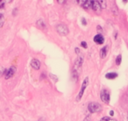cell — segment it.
<instances>
[{
  "label": "cell",
  "mask_w": 128,
  "mask_h": 121,
  "mask_svg": "<svg viewBox=\"0 0 128 121\" xmlns=\"http://www.w3.org/2000/svg\"><path fill=\"white\" fill-rule=\"evenodd\" d=\"M88 110H90V113H97L99 112L102 110V105L99 104L98 103H90L89 105H88Z\"/></svg>",
  "instance_id": "1"
},
{
  "label": "cell",
  "mask_w": 128,
  "mask_h": 121,
  "mask_svg": "<svg viewBox=\"0 0 128 121\" xmlns=\"http://www.w3.org/2000/svg\"><path fill=\"white\" fill-rule=\"evenodd\" d=\"M88 84H89V78H85V80H83V82H82V88H81V90H80L79 94H78V96H76V101L77 102H79L80 100L82 99V96H83V93H84L85 89L87 88Z\"/></svg>",
  "instance_id": "2"
},
{
  "label": "cell",
  "mask_w": 128,
  "mask_h": 121,
  "mask_svg": "<svg viewBox=\"0 0 128 121\" xmlns=\"http://www.w3.org/2000/svg\"><path fill=\"white\" fill-rule=\"evenodd\" d=\"M100 98L104 103L108 104V103H110V99H111L110 92L107 90V89H103V90L100 92Z\"/></svg>",
  "instance_id": "3"
},
{
  "label": "cell",
  "mask_w": 128,
  "mask_h": 121,
  "mask_svg": "<svg viewBox=\"0 0 128 121\" xmlns=\"http://www.w3.org/2000/svg\"><path fill=\"white\" fill-rule=\"evenodd\" d=\"M56 30L61 36H67L68 34V28L64 24H60L56 27Z\"/></svg>",
  "instance_id": "4"
},
{
  "label": "cell",
  "mask_w": 128,
  "mask_h": 121,
  "mask_svg": "<svg viewBox=\"0 0 128 121\" xmlns=\"http://www.w3.org/2000/svg\"><path fill=\"white\" fill-rule=\"evenodd\" d=\"M15 73H16V67H15V66H11L9 69L5 70L4 75H5V78L6 80H8V79L11 78L15 74Z\"/></svg>",
  "instance_id": "5"
},
{
  "label": "cell",
  "mask_w": 128,
  "mask_h": 121,
  "mask_svg": "<svg viewBox=\"0 0 128 121\" xmlns=\"http://www.w3.org/2000/svg\"><path fill=\"white\" fill-rule=\"evenodd\" d=\"M94 42L97 44H103L104 42V36H102L101 34H97V35L95 36V37H94Z\"/></svg>",
  "instance_id": "6"
},
{
  "label": "cell",
  "mask_w": 128,
  "mask_h": 121,
  "mask_svg": "<svg viewBox=\"0 0 128 121\" xmlns=\"http://www.w3.org/2000/svg\"><path fill=\"white\" fill-rule=\"evenodd\" d=\"M31 66H32L34 70H39L40 67H41V62H40L38 59L33 58V60L31 61Z\"/></svg>",
  "instance_id": "7"
},
{
  "label": "cell",
  "mask_w": 128,
  "mask_h": 121,
  "mask_svg": "<svg viewBox=\"0 0 128 121\" xmlns=\"http://www.w3.org/2000/svg\"><path fill=\"white\" fill-rule=\"evenodd\" d=\"M91 8L94 10L95 12H100L101 11V6L100 5H99V3H98L97 0H94V2H93V5H92V7Z\"/></svg>",
  "instance_id": "8"
},
{
  "label": "cell",
  "mask_w": 128,
  "mask_h": 121,
  "mask_svg": "<svg viewBox=\"0 0 128 121\" xmlns=\"http://www.w3.org/2000/svg\"><path fill=\"white\" fill-rule=\"evenodd\" d=\"M118 77V73H108L106 75H105V78L108 79V80H114Z\"/></svg>",
  "instance_id": "9"
},
{
  "label": "cell",
  "mask_w": 128,
  "mask_h": 121,
  "mask_svg": "<svg viewBox=\"0 0 128 121\" xmlns=\"http://www.w3.org/2000/svg\"><path fill=\"white\" fill-rule=\"evenodd\" d=\"M107 50H108V47L104 46V48H102L100 50V57L101 58H104L107 55Z\"/></svg>",
  "instance_id": "10"
},
{
  "label": "cell",
  "mask_w": 128,
  "mask_h": 121,
  "mask_svg": "<svg viewBox=\"0 0 128 121\" xmlns=\"http://www.w3.org/2000/svg\"><path fill=\"white\" fill-rule=\"evenodd\" d=\"M93 2H94V0H87L86 1V3H85V5L82 7L84 9H90L92 7V5H93Z\"/></svg>",
  "instance_id": "11"
},
{
  "label": "cell",
  "mask_w": 128,
  "mask_h": 121,
  "mask_svg": "<svg viewBox=\"0 0 128 121\" xmlns=\"http://www.w3.org/2000/svg\"><path fill=\"white\" fill-rule=\"evenodd\" d=\"M97 1H98V3H99V5H100L101 8L102 9L106 8V6H107L106 0H97Z\"/></svg>",
  "instance_id": "12"
},
{
  "label": "cell",
  "mask_w": 128,
  "mask_h": 121,
  "mask_svg": "<svg viewBox=\"0 0 128 121\" xmlns=\"http://www.w3.org/2000/svg\"><path fill=\"white\" fill-rule=\"evenodd\" d=\"M5 23V17L2 13H0V28H2Z\"/></svg>",
  "instance_id": "13"
},
{
  "label": "cell",
  "mask_w": 128,
  "mask_h": 121,
  "mask_svg": "<svg viewBox=\"0 0 128 121\" xmlns=\"http://www.w3.org/2000/svg\"><path fill=\"white\" fill-rule=\"evenodd\" d=\"M37 25L42 28H45V23H44V21L42 19H39L38 21H37Z\"/></svg>",
  "instance_id": "14"
},
{
  "label": "cell",
  "mask_w": 128,
  "mask_h": 121,
  "mask_svg": "<svg viewBox=\"0 0 128 121\" xmlns=\"http://www.w3.org/2000/svg\"><path fill=\"white\" fill-rule=\"evenodd\" d=\"M121 60H122V56L121 55H118L116 58V65L117 66H119L120 64H121Z\"/></svg>",
  "instance_id": "15"
},
{
  "label": "cell",
  "mask_w": 128,
  "mask_h": 121,
  "mask_svg": "<svg viewBox=\"0 0 128 121\" xmlns=\"http://www.w3.org/2000/svg\"><path fill=\"white\" fill-rule=\"evenodd\" d=\"M100 121H117V120H115V119H112V118H109V117H104V118H101Z\"/></svg>",
  "instance_id": "16"
},
{
  "label": "cell",
  "mask_w": 128,
  "mask_h": 121,
  "mask_svg": "<svg viewBox=\"0 0 128 121\" xmlns=\"http://www.w3.org/2000/svg\"><path fill=\"white\" fill-rule=\"evenodd\" d=\"M86 1H87V0H77V3L79 4L80 6H83L85 5V3H86Z\"/></svg>",
  "instance_id": "17"
},
{
  "label": "cell",
  "mask_w": 128,
  "mask_h": 121,
  "mask_svg": "<svg viewBox=\"0 0 128 121\" xmlns=\"http://www.w3.org/2000/svg\"><path fill=\"white\" fill-rule=\"evenodd\" d=\"M5 68H4V67H2V66H0V77H1L2 75L5 74Z\"/></svg>",
  "instance_id": "18"
},
{
  "label": "cell",
  "mask_w": 128,
  "mask_h": 121,
  "mask_svg": "<svg viewBox=\"0 0 128 121\" xmlns=\"http://www.w3.org/2000/svg\"><path fill=\"white\" fill-rule=\"evenodd\" d=\"M81 45H82V48H84V49H87L88 45H87V42H81Z\"/></svg>",
  "instance_id": "19"
},
{
  "label": "cell",
  "mask_w": 128,
  "mask_h": 121,
  "mask_svg": "<svg viewBox=\"0 0 128 121\" xmlns=\"http://www.w3.org/2000/svg\"><path fill=\"white\" fill-rule=\"evenodd\" d=\"M83 121H91V117H90V115L86 116L85 118L83 119Z\"/></svg>",
  "instance_id": "20"
},
{
  "label": "cell",
  "mask_w": 128,
  "mask_h": 121,
  "mask_svg": "<svg viewBox=\"0 0 128 121\" xmlns=\"http://www.w3.org/2000/svg\"><path fill=\"white\" fill-rule=\"evenodd\" d=\"M50 77L52 78V79L55 80V81H57V80H58V78L56 77V76H55L54 74H50Z\"/></svg>",
  "instance_id": "21"
},
{
  "label": "cell",
  "mask_w": 128,
  "mask_h": 121,
  "mask_svg": "<svg viewBox=\"0 0 128 121\" xmlns=\"http://www.w3.org/2000/svg\"><path fill=\"white\" fill-rule=\"evenodd\" d=\"M82 23L83 26H86V24H87V21H86V19H85L84 18H82Z\"/></svg>",
  "instance_id": "22"
},
{
  "label": "cell",
  "mask_w": 128,
  "mask_h": 121,
  "mask_svg": "<svg viewBox=\"0 0 128 121\" xmlns=\"http://www.w3.org/2000/svg\"><path fill=\"white\" fill-rule=\"evenodd\" d=\"M97 29L98 32H100V33L102 32V28H101L100 26H97Z\"/></svg>",
  "instance_id": "23"
},
{
  "label": "cell",
  "mask_w": 128,
  "mask_h": 121,
  "mask_svg": "<svg viewBox=\"0 0 128 121\" xmlns=\"http://www.w3.org/2000/svg\"><path fill=\"white\" fill-rule=\"evenodd\" d=\"M75 51H76V54H79L80 53V50L78 49V48H76V49H75Z\"/></svg>",
  "instance_id": "24"
},
{
  "label": "cell",
  "mask_w": 128,
  "mask_h": 121,
  "mask_svg": "<svg viewBox=\"0 0 128 121\" xmlns=\"http://www.w3.org/2000/svg\"><path fill=\"white\" fill-rule=\"evenodd\" d=\"M58 1V3L59 4H61H61H63L64 3V1H65V0H57Z\"/></svg>",
  "instance_id": "25"
},
{
  "label": "cell",
  "mask_w": 128,
  "mask_h": 121,
  "mask_svg": "<svg viewBox=\"0 0 128 121\" xmlns=\"http://www.w3.org/2000/svg\"><path fill=\"white\" fill-rule=\"evenodd\" d=\"M110 115H111V116L114 115V111H113V110H111V111H110Z\"/></svg>",
  "instance_id": "26"
},
{
  "label": "cell",
  "mask_w": 128,
  "mask_h": 121,
  "mask_svg": "<svg viewBox=\"0 0 128 121\" xmlns=\"http://www.w3.org/2000/svg\"><path fill=\"white\" fill-rule=\"evenodd\" d=\"M38 121H44V119H43V118H40V119H39Z\"/></svg>",
  "instance_id": "27"
},
{
  "label": "cell",
  "mask_w": 128,
  "mask_h": 121,
  "mask_svg": "<svg viewBox=\"0 0 128 121\" xmlns=\"http://www.w3.org/2000/svg\"><path fill=\"white\" fill-rule=\"evenodd\" d=\"M123 2H124V3H126V2H127V0H123Z\"/></svg>",
  "instance_id": "28"
},
{
  "label": "cell",
  "mask_w": 128,
  "mask_h": 121,
  "mask_svg": "<svg viewBox=\"0 0 128 121\" xmlns=\"http://www.w3.org/2000/svg\"><path fill=\"white\" fill-rule=\"evenodd\" d=\"M1 1H2V0H0V2H1Z\"/></svg>",
  "instance_id": "29"
}]
</instances>
